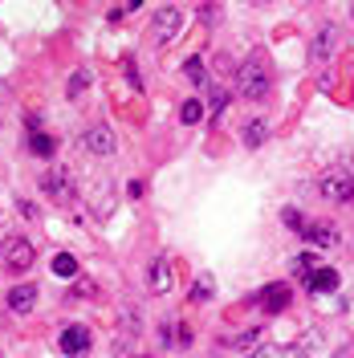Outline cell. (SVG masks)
<instances>
[{"instance_id": "6da1fadb", "label": "cell", "mask_w": 354, "mask_h": 358, "mask_svg": "<svg viewBox=\"0 0 354 358\" xmlns=\"http://www.w3.org/2000/svg\"><path fill=\"white\" fill-rule=\"evenodd\" d=\"M236 94H241L244 102H261L269 94V66L261 62V57H248V62H241L236 66Z\"/></svg>"}, {"instance_id": "7a4b0ae2", "label": "cell", "mask_w": 354, "mask_h": 358, "mask_svg": "<svg viewBox=\"0 0 354 358\" xmlns=\"http://www.w3.org/2000/svg\"><path fill=\"white\" fill-rule=\"evenodd\" d=\"M0 261H4V268H13V273H24V268H33V261H37V248H33L29 236L8 232L0 241Z\"/></svg>"}, {"instance_id": "3957f363", "label": "cell", "mask_w": 354, "mask_h": 358, "mask_svg": "<svg viewBox=\"0 0 354 358\" xmlns=\"http://www.w3.org/2000/svg\"><path fill=\"white\" fill-rule=\"evenodd\" d=\"M318 187H322V196L334 203H354V176L346 167H334L326 176L318 179Z\"/></svg>"}, {"instance_id": "277c9868", "label": "cell", "mask_w": 354, "mask_h": 358, "mask_svg": "<svg viewBox=\"0 0 354 358\" xmlns=\"http://www.w3.org/2000/svg\"><path fill=\"white\" fill-rule=\"evenodd\" d=\"M41 192L49 200L66 203L69 196H73V176H69L66 167H49V171H41Z\"/></svg>"}, {"instance_id": "5b68a950", "label": "cell", "mask_w": 354, "mask_h": 358, "mask_svg": "<svg viewBox=\"0 0 354 358\" xmlns=\"http://www.w3.org/2000/svg\"><path fill=\"white\" fill-rule=\"evenodd\" d=\"M78 143L86 147L90 155H114V151H118V138H114L111 127H90V131H82Z\"/></svg>"}, {"instance_id": "8992f818", "label": "cell", "mask_w": 354, "mask_h": 358, "mask_svg": "<svg viewBox=\"0 0 354 358\" xmlns=\"http://www.w3.org/2000/svg\"><path fill=\"white\" fill-rule=\"evenodd\" d=\"M179 29H183V13L179 8H159L155 21H151V33H155L159 45H167L171 37H179Z\"/></svg>"}, {"instance_id": "52a82bcc", "label": "cell", "mask_w": 354, "mask_h": 358, "mask_svg": "<svg viewBox=\"0 0 354 358\" xmlns=\"http://www.w3.org/2000/svg\"><path fill=\"white\" fill-rule=\"evenodd\" d=\"M57 346H62V355H69V358H86L90 355V330L86 326H66Z\"/></svg>"}, {"instance_id": "ba28073f", "label": "cell", "mask_w": 354, "mask_h": 358, "mask_svg": "<svg viewBox=\"0 0 354 358\" xmlns=\"http://www.w3.org/2000/svg\"><path fill=\"white\" fill-rule=\"evenodd\" d=\"M147 289L151 293L171 289V257H167V252H159L155 261H151V268H147Z\"/></svg>"}, {"instance_id": "9c48e42d", "label": "cell", "mask_w": 354, "mask_h": 358, "mask_svg": "<svg viewBox=\"0 0 354 358\" xmlns=\"http://www.w3.org/2000/svg\"><path fill=\"white\" fill-rule=\"evenodd\" d=\"M334 45H338V29H334V24H322V29L313 33V41H310V57L318 62V66H322V62H330Z\"/></svg>"}, {"instance_id": "30bf717a", "label": "cell", "mask_w": 354, "mask_h": 358, "mask_svg": "<svg viewBox=\"0 0 354 358\" xmlns=\"http://www.w3.org/2000/svg\"><path fill=\"white\" fill-rule=\"evenodd\" d=\"M302 236H306V245H313V248H334L338 245V228L326 224V220H310Z\"/></svg>"}, {"instance_id": "8fae6325", "label": "cell", "mask_w": 354, "mask_h": 358, "mask_svg": "<svg viewBox=\"0 0 354 358\" xmlns=\"http://www.w3.org/2000/svg\"><path fill=\"white\" fill-rule=\"evenodd\" d=\"M241 138H244V147H248V151L265 147V143H269V118H261V114H257V118H248V122H244V131H241Z\"/></svg>"}, {"instance_id": "7c38bea8", "label": "cell", "mask_w": 354, "mask_h": 358, "mask_svg": "<svg viewBox=\"0 0 354 358\" xmlns=\"http://www.w3.org/2000/svg\"><path fill=\"white\" fill-rule=\"evenodd\" d=\"M289 297H293V293H289V285H285V281H277V285L261 289V297H257V301L265 306V313H281L289 306Z\"/></svg>"}, {"instance_id": "4fadbf2b", "label": "cell", "mask_w": 354, "mask_h": 358, "mask_svg": "<svg viewBox=\"0 0 354 358\" xmlns=\"http://www.w3.org/2000/svg\"><path fill=\"white\" fill-rule=\"evenodd\" d=\"M33 306H37V289H33V285L8 289V310L13 313H33Z\"/></svg>"}, {"instance_id": "5bb4252c", "label": "cell", "mask_w": 354, "mask_h": 358, "mask_svg": "<svg viewBox=\"0 0 354 358\" xmlns=\"http://www.w3.org/2000/svg\"><path fill=\"white\" fill-rule=\"evenodd\" d=\"M261 330H241L236 338H228V350H236V355H257L261 346Z\"/></svg>"}, {"instance_id": "9a60e30c", "label": "cell", "mask_w": 354, "mask_h": 358, "mask_svg": "<svg viewBox=\"0 0 354 358\" xmlns=\"http://www.w3.org/2000/svg\"><path fill=\"white\" fill-rule=\"evenodd\" d=\"M29 151H33L37 159H49L53 151H57V143H53L45 131H29Z\"/></svg>"}, {"instance_id": "2e32d148", "label": "cell", "mask_w": 354, "mask_h": 358, "mask_svg": "<svg viewBox=\"0 0 354 358\" xmlns=\"http://www.w3.org/2000/svg\"><path fill=\"white\" fill-rule=\"evenodd\" d=\"M338 281H342V277H338L334 268H318V273L310 277V289L313 293H334L338 289Z\"/></svg>"}, {"instance_id": "e0dca14e", "label": "cell", "mask_w": 354, "mask_h": 358, "mask_svg": "<svg viewBox=\"0 0 354 358\" xmlns=\"http://www.w3.org/2000/svg\"><path fill=\"white\" fill-rule=\"evenodd\" d=\"M183 78H187L192 86L208 90V69H204V62H199V57H187V62H183Z\"/></svg>"}, {"instance_id": "ac0fdd59", "label": "cell", "mask_w": 354, "mask_h": 358, "mask_svg": "<svg viewBox=\"0 0 354 358\" xmlns=\"http://www.w3.org/2000/svg\"><path fill=\"white\" fill-rule=\"evenodd\" d=\"M208 98H212V102H208V114H212V122H216L224 114V106H228V94H224L216 82H208Z\"/></svg>"}, {"instance_id": "d6986e66", "label": "cell", "mask_w": 354, "mask_h": 358, "mask_svg": "<svg viewBox=\"0 0 354 358\" xmlns=\"http://www.w3.org/2000/svg\"><path fill=\"white\" fill-rule=\"evenodd\" d=\"M86 86H90V73H86V69H73V73H69V82H66V94L78 102V98L86 94Z\"/></svg>"}, {"instance_id": "ffe728a7", "label": "cell", "mask_w": 354, "mask_h": 358, "mask_svg": "<svg viewBox=\"0 0 354 358\" xmlns=\"http://www.w3.org/2000/svg\"><path fill=\"white\" fill-rule=\"evenodd\" d=\"M204 102H196V98H192V102H183V106H179V118H183V122H187V127H196L199 118H204Z\"/></svg>"}, {"instance_id": "44dd1931", "label": "cell", "mask_w": 354, "mask_h": 358, "mask_svg": "<svg viewBox=\"0 0 354 358\" xmlns=\"http://www.w3.org/2000/svg\"><path fill=\"white\" fill-rule=\"evenodd\" d=\"M53 273H57V277H78V261H73L69 252H57V257H53Z\"/></svg>"}, {"instance_id": "7402d4cb", "label": "cell", "mask_w": 354, "mask_h": 358, "mask_svg": "<svg viewBox=\"0 0 354 358\" xmlns=\"http://www.w3.org/2000/svg\"><path fill=\"white\" fill-rule=\"evenodd\" d=\"M220 4H216V0H208V4H199V21L208 24V29H212V24H220Z\"/></svg>"}, {"instance_id": "603a6c76", "label": "cell", "mask_w": 354, "mask_h": 358, "mask_svg": "<svg viewBox=\"0 0 354 358\" xmlns=\"http://www.w3.org/2000/svg\"><path fill=\"white\" fill-rule=\"evenodd\" d=\"M281 220H285L293 232H306V224H310V220H302V212H297V208H281Z\"/></svg>"}, {"instance_id": "cb8c5ba5", "label": "cell", "mask_w": 354, "mask_h": 358, "mask_svg": "<svg viewBox=\"0 0 354 358\" xmlns=\"http://www.w3.org/2000/svg\"><path fill=\"white\" fill-rule=\"evenodd\" d=\"M212 293H216V285H212V277H199L196 285H192V297H196V301H199V297H212Z\"/></svg>"}, {"instance_id": "d4e9b609", "label": "cell", "mask_w": 354, "mask_h": 358, "mask_svg": "<svg viewBox=\"0 0 354 358\" xmlns=\"http://www.w3.org/2000/svg\"><path fill=\"white\" fill-rule=\"evenodd\" d=\"M293 273L310 281V273H313V261H310V257H297V261H293Z\"/></svg>"}, {"instance_id": "484cf974", "label": "cell", "mask_w": 354, "mask_h": 358, "mask_svg": "<svg viewBox=\"0 0 354 358\" xmlns=\"http://www.w3.org/2000/svg\"><path fill=\"white\" fill-rule=\"evenodd\" d=\"M17 208H21V216H24V220H37V216H41V212H37V208H33L29 200H17Z\"/></svg>"}, {"instance_id": "4316f807", "label": "cell", "mask_w": 354, "mask_h": 358, "mask_svg": "<svg viewBox=\"0 0 354 358\" xmlns=\"http://www.w3.org/2000/svg\"><path fill=\"white\" fill-rule=\"evenodd\" d=\"M334 358H354V342H342V346L334 350Z\"/></svg>"}, {"instance_id": "83f0119b", "label": "cell", "mask_w": 354, "mask_h": 358, "mask_svg": "<svg viewBox=\"0 0 354 358\" xmlns=\"http://www.w3.org/2000/svg\"><path fill=\"white\" fill-rule=\"evenodd\" d=\"M139 4H143V0H131V8H139Z\"/></svg>"}, {"instance_id": "f1b7e54d", "label": "cell", "mask_w": 354, "mask_h": 358, "mask_svg": "<svg viewBox=\"0 0 354 358\" xmlns=\"http://www.w3.org/2000/svg\"><path fill=\"white\" fill-rule=\"evenodd\" d=\"M0 98H4V86H0Z\"/></svg>"}]
</instances>
